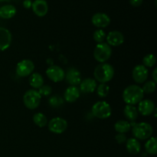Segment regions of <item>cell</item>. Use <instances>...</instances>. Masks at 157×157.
<instances>
[{"label": "cell", "instance_id": "1", "mask_svg": "<svg viewBox=\"0 0 157 157\" xmlns=\"http://www.w3.org/2000/svg\"><path fill=\"white\" fill-rule=\"evenodd\" d=\"M144 93L142 88L140 86L129 85L124 89L123 92V99L124 101L128 105H135L139 104L143 100Z\"/></svg>", "mask_w": 157, "mask_h": 157}, {"label": "cell", "instance_id": "2", "mask_svg": "<svg viewBox=\"0 0 157 157\" xmlns=\"http://www.w3.org/2000/svg\"><path fill=\"white\" fill-rule=\"evenodd\" d=\"M94 76L101 84H106L111 81L114 76V68L113 66L107 63H101L94 69Z\"/></svg>", "mask_w": 157, "mask_h": 157}, {"label": "cell", "instance_id": "3", "mask_svg": "<svg viewBox=\"0 0 157 157\" xmlns=\"http://www.w3.org/2000/svg\"><path fill=\"white\" fill-rule=\"evenodd\" d=\"M132 125H133L132 133L136 140H148L152 136L153 129V127L148 123L142 122L138 124H132Z\"/></svg>", "mask_w": 157, "mask_h": 157}, {"label": "cell", "instance_id": "4", "mask_svg": "<svg viewBox=\"0 0 157 157\" xmlns=\"http://www.w3.org/2000/svg\"><path fill=\"white\" fill-rule=\"evenodd\" d=\"M111 48L105 42L98 44L94 50V57L100 63H105L111 57Z\"/></svg>", "mask_w": 157, "mask_h": 157}, {"label": "cell", "instance_id": "5", "mask_svg": "<svg viewBox=\"0 0 157 157\" xmlns=\"http://www.w3.org/2000/svg\"><path fill=\"white\" fill-rule=\"evenodd\" d=\"M91 112L95 117L99 119H107L111 115L112 109L108 103L101 101L94 104Z\"/></svg>", "mask_w": 157, "mask_h": 157}, {"label": "cell", "instance_id": "6", "mask_svg": "<svg viewBox=\"0 0 157 157\" xmlns=\"http://www.w3.org/2000/svg\"><path fill=\"white\" fill-rule=\"evenodd\" d=\"M41 100V96L38 90H35V89L27 90L23 96V103L29 110L36 109L40 105Z\"/></svg>", "mask_w": 157, "mask_h": 157}, {"label": "cell", "instance_id": "7", "mask_svg": "<svg viewBox=\"0 0 157 157\" xmlns=\"http://www.w3.org/2000/svg\"><path fill=\"white\" fill-rule=\"evenodd\" d=\"M35 69V64L29 59L19 61L16 65V74L21 78H25L32 75Z\"/></svg>", "mask_w": 157, "mask_h": 157}, {"label": "cell", "instance_id": "8", "mask_svg": "<svg viewBox=\"0 0 157 157\" xmlns=\"http://www.w3.org/2000/svg\"><path fill=\"white\" fill-rule=\"evenodd\" d=\"M48 129L52 133L55 134L63 133L67 128V122L61 117H55L48 123Z\"/></svg>", "mask_w": 157, "mask_h": 157}, {"label": "cell", "instance_id": "9", "mask_svg": "<svg viewBox=\"0 0 157 157\" xmlns=\"http://www.w3.org/2000/svg\"><path fill=\"white\" fill-rule=\"evenodd\" d=\"M47 77L53 82H61L65 78V72L61 67L52 65L46 70Z\"/></svg>", "mask_w": 157, "mask_h": 157}, {"label": "cell", "instance_id": "10", "mask_svg": "<svg viewBox=\"0 0 157 157\" xmlns=\"http://www.w3.org/2000/svg\"><path fill=\"white\" fill-rule=\"evenodd\" d=\"M132 76L134 81L137 84H143L147 81L148 78V70L145 66L143 64H139L134 67L133 72H132Z\"/></svg>", "mask_w": 157, "mask_h": 157}, {"label": "cell", "instance_id": "11", "mask_svg": "<svg viewBox=\"0 0 157 157\" xmlns=\"http://www.w3.org/2000/svg\"><path fill=\"white\" fill-rule=\"evenodd\" d=\"M92 24L100 29L106 28L110 25V18L107 14L102 12H98L92 16Z\"/></svg>", "mask_w": 157, "mask_h": 157}, {"label": "cell", "instance_id": "12", "mask_svg": "<svg viewBox=\"0 0 157 157\" xmlns=\"http://www.w3.org/2000/svg\"><path fill=\"white\" fill-rule=\"evenodd\" d=\"M106 40L107 44L110 46H114L117 47L122 44L124 41V36L119 31H112L106 35Z\"/></svg>", "mask_w": 157, "mask_h": 157}, {"label": "cell", "instance_id": "13", "mask_svg": "<svg viewBox=\"0 0 157 157\" xmlns=\"http://www.w3.org/2000/svg\"><path fill=\"white\" fill-rule=\"evenodd\" d=\"M138 113L143 116H150L155 110V104L151 100H142L139 103L138 106Z\"/></svg>", "mask_w": 157, "mask_h": 157}, {"label": "cell", "instance_id": "14", "mask_svg": "<svg viewBox=\"0 0 157 157\" xmlns=\"http://www.w3.org/2000/svg\"><path fill=\"white\" fill-rule=\"evenodd\" d=\"M12 34L10 31L0 27V51L3 52L9 48L12 43Z\"/></svg>", "mask_w": 157, "mask_h": 157}, {"label": "cell", "instance_id": "15", "mask_svg": "<svg viewBox=\"0 0 157 157\" xmlns=\"http://www.w3.org/2000/svg\"><path fill=\"white\" fill-rule=\"evenodd\" d=\"M32 11L38 17H43L48 13V5L45 0H35L32 5Z\"/></svg>", "mask_w": 157, "mask_h": 157}, {"label": "cell", "instance_id": "16", "mask_svg": "<svg viewBox=\"0 0 157 157\" xmlns=\"http://www.w3.org/2000/svg\"><path fill=\"white\" fill-rule=\"evenodd\" d=\"M67 82L71 86H76L81 82V75L78 70L75 68H70L65 73V78Z\"/></svg>", "mask_w": 157, "mask_h": 157}, {"label": "cell", "instance_id": "17", "mask_svg": "<svg viewBox=\"0 0 157 157\" xmlns=\"http://www.w3.org/2000/svg\"><path fill=\"white\" fill-rule=\"evenodd\" d=\"M97 87V81L93 78H86L80 83V90L84 94L93 93L96 90Z\"/></svg>", "mask_w": 157, "mask_h": 157}, {"label": "cell", "instance_id": "18", "mask_svg": "<svg viewBox=\"0 0 157 157\" xmlns=\"http://www.w3.org/2000/svg\"><path fill=\"white\" fill-rule=\"evenodd\" d=\"M80 97V90L76 86H70L65 90L64 98L67 102H75Z\"/></svg>", "mask_w": 157, "mask_h": 157}, {"label": "cell", "instance_id": "19", "mask_svg": "<svg viewBox=\"0 0 157 157\" xmlns=\"http://www.w3.org/2000/svg\"><path fill=\"white\" fill-rule=\"evenodd\" d=\"M126 142H127L126 148L128 153L133 155H136L140 153L141 146L138 140H136V138H130L129 140H127Z\"/></svg>", "mask_w": 157, "mask_h": 157}, {"label": "cell", "instance_id": "20", "mask_svg": "<svg viewBox=\"0 0 157 157\" xmlns=\"http://www.w3.org/2000/svg\"><path fill=\"white\" fill-rule=\"evenodd\" d=\"M16 9L12 5H5L0 8V17L4 19H9L16 14Z\"/></svg>", "mask_w": 157, "mask_h": 157}, {"label": "cell", "instance_id": "21", "mask_svg": "<svg viewBox=\"0 0 157 157\" xmlns=\"http://www.w3.org/2000/svg\"><path fill=\"white\" fill-rule=\"evenodd\" d=\"M124 114L125 116V117L129 121H131V122H134L138 117V110L136 107L133 105H127L125 106L124 110Z\"/></svg>", "mask_w": 157, "mask_h": 157}, {"label": "cell", "instance_id": "22", "mask_svg": "<svg viewBox=\"0 0 157 157\" xmlns=\"http://www.w3.org/2000/svg\"><path fill=\"white\" fill-rule=\"evenodd\" d=\"M29 81L31 87H33L34 89H39L44 84L43 77L39 73H36V72L32 73L30 75Z\"/></svg>", "mask_w": 157, "mask_h": 157}, {"label": "cell", "instance_id": "23", "mask_svg": "<svg viewBox=\"0 0 157 157\" xmlns=\"http://www.w3.org/2000/svg\"><path fill=\"white\" fill-rule=\"evenodd\" d=\"M131 129V124L127 121H118L114 124V130L118 133H126Z\"/></svg>", "mask_w": 157, "mask_h": 157}, {"label": "cell", "instance_id": "24", "mask_svg": "<svg viewBox=\"0 0 157 157\" xmlns=\"http://www.w3.org/2000/svg\"><path fill=\"white\" fill-rule=\"evenodd\" d=\"M145 150L150 155H156L157 153V140L156 137L149 138L145 144Z\"/></svg>", "mask_w": 157, "mask_h": 157}, {"label": "cell", "instance_id": "25", "mask_svg": "<svg viewBox=\"0 0 157 157\" xmlns=\"http://www.w3.org/2000/svg\"><path fill=\"white\" fill-rule=\"evenodd\" d=\"M32 120L35 125L39 127H44L48 123L47 117L42 113H36L34 114Z\"/></svg>", "mask_w": 157, "mask_h": 157}, {"label": "cell", "instance_id": "26", "mask_svg": "<svg viewBox=\"0 0 157 157\" xmlns=\"http://www.w3.org/2000/svg\"><path fill=\"white\" fill-rule=\"evenodd\" d=\"M48 104L52 107L56 108V107H59L63 105L64 100L58 95H53L48 99Z\"/></svg>", "mask_w": 157, "mask_h": 157}, {"label": "cell", "instance_id": "27", "mask_svg": "<svg viewBox=\"0 0 157 157\" xmlns=\"http://www.w3.org/2000/svg\"><path fill=\"white\" fill-rule=\"evenodd\" d=\"M156 58L154 55L153 54H149V55H146L143 59V65L145 66L146 67H152L156 64Z\"/></svg>", "mask_w": 157, "mask_h": 157}, {"label": "cell", "instance_id": "28", "mask_svg": "<svg viewBox=\"0 0 157 157\" xmlns=\"http://www.w3.org/2000/svg\"><path fill=\"white\" fill-rule=\"evenodd\" d=\"M141 88H142L144 94H152L156 90V83L153 81H147Z\"/></svg>", "mask_w": 157, "mask_h": 157}, {"label": "cell", "instance_id": "29", "mask_svg": "<svg viewBox=\"0 0 157 157\" xmlns=\"http://www.w3.org/2000/svg\"><path fill=\"white\" fill-rule=\"evenodd\" d=\"M110 91V87L107 84H101L97 87V94L100 98H106Z\"/></svg>", "mask_w": 157, "mask_h": 157}, {"label": "cell", "instance_id": "30", "mask_svg": "<svg viewBox=\"0 0 157 157\" xmlns=\"http://www.w3.org/2000/svg\"><path fill=\"white\" fill-rule=\"evenodd\" d=\"M106 35H106L105 32H104V30L99 29L94 32L93 38L94 40L98 44H99V43L104 42V40L106 39Z\"/></svg>", "mask_w": 157, "mask_h": 157}, {"label": "cell", "instance_id": "31", "mask_svg": "<svg viewBox=\"0 0 157 157\" xmlns=\"http://www.w3.org/2000/svg\"><path fill=\"white\" fill-rule=\"evenodd\" d=\"M38 92L41 96H49L52 93V88L51 86L47 84H43L39 89Z\"/></svg>", "mask_w": 157, "mask_h": 157}, {"label": "cell", "instance_id": "32", "mask_svg": "<svg viewBox=\"0 0 157 157\" xmlns=\"http://www.w3.org/2000/svg\"><path fill=\"white\" fill-rule=\"evenodd\" d=\"M115 139L118 144H122L127 141V136L125 135V133H117L115 136Z\"/></svg>", "mask_w": 157, "mask_h": 157}, {"label": "cell", "instance_id": "33", "mask_svg": "<svg viewBox=\"0 0 157 157\" xmlns=\"http://www.w3.org/2000/svg\"><path fill=\"white\" fill-rule=\"evenodd\" d=\"M144 0H130V3L131 6H134V7H138V6H141Z\"/></svg>", "mask_w": 157, "mask_h": 157}, {"label": "cell", "instance_id": "34", "mask_svg": "<svg viewBox=\"0 0 157 157\" xmlns=\"http://www.w3.org/2000/svg\"><path fill=\"white\" fill-rule=\"evenodd\" d=\"M32 2L31 0H25L23 2V6H24L25 9H29V8L32 7Z\"/></svg>", "mask_w": 157, "mask_h": 157}, {"label": "cell", "instance_id": "35", "mask_svg": "<svg viewBox=\"0 0 157 157\" xmlns=\"http://www.w3.org/2000/svg\"><path fill=\"white\" fill-rule=\"evenodd\" d=\"M156 75H157V69L155 68L154 70H153V71L152 78H153V81H154V82H156V83L157 82V76H156Z\"/></svg>", "mask_w": 157, "mask_h": 157}, {"label": "cell", "instance_id": "36", "mask_svg": "<svg viewBox=\"0 0 157 157\" xmlns=\"http://www.w3.org/2000/svg\"><path fill=\"white\" fill-rule=\"evenodd\" d=\"M6 1H9V0H0V2H6Z\"/></svg>", "mask_w": 157, "mask_h": 157}]
</instances>
